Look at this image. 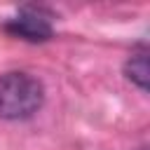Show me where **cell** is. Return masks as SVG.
<instances>
[{
	"instance_id": "1",
	"label": "cell",
	"mask_w": 150,
	"mask_h": 150,
	"mask_svg": "<svg viewBox=\"0 0 150 150\" xmlns=\"http://www.w3.org/2000/svg\"><path fill=\"white\" fill-rule=\"evenodd\" d=\"M45 103V87L38 77L23 70L0 75V117L26 120L33 117Z\"/></svg>"
},
{
	"instance_id": "2",
	"label": "cell",
	"mask_w": 150,
	"mask_h": 150,
	"mask_svg": "<svg viewBox=\"0 0 150 150\" xmlns=\"http://www.w3.org/2000/svg\"><path fill=\"white\" fill-rule=\"evenodd\" d=\"M5 30L26 42H47L54 35L52 14L40 7H21L19 14L5 23Z\"/></svg>"
},
{
	"instance_id": "3",
	"label": "cell",
	"mask_w": 150,
	"mask_h": 150,
	"mask_svg": "<svg viewBox=\"0 0 150 150\" xmlns=\"http://www.w3.org/2000/svg\"><path fill=\"white\" fill-rule=\"evenodd\" d=\"M124 75L129 82H134L141 91L150 89V63H148V54H134L127 59L124 63Z\"/></svg>"
}]
</instances>
